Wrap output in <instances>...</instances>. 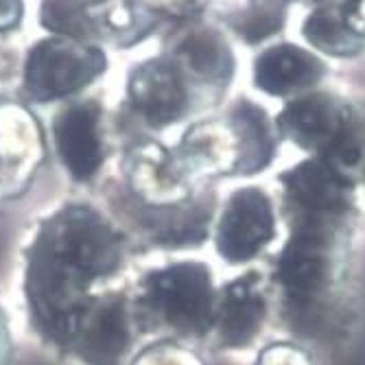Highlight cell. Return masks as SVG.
<instances>
[{"instance_id":"cell-1","label":"cell","mask_w":365,"mask_h":365,"mask_svg":"<svg viewBox=\"0 0 365 365\" xmlns=\"http://www.w3.org/2000/svg\"><path fill=\"white\" fill-rule=\"evenodd\" d=\"M289 237L272 262L278 315L295 337L335 341L356 315L354 269L361 208L282 215Z\"/></svg>"},{"instance_id":"cell-2","label":"cell","mask_w":365,"mask_h":365,"mask_svg":"<svg viewBox=\"0 0 365 365\" xmlns=\"http://www.w3.org/2000/svg\"><path fill=\"white\" fill-rule=\"evenodd\" d=\"M125 262L123 235L96 208L68 204L55 210L26 252L24 297L38 333L68 350L77 328L96 300L92 287Z\"/></svg>"},{"instance_id":"cell-3","label":"cell","mask_w":365,"mask_h":365,"mask_svg":"<svg viewBox=\"0 0 365 365\" xmlns=\"http://www.w3.org/2000/svg\"><path fill=\"white\" fill-rule=\"evenodd\" d=\"M212 269L202 260H180L149 272L138 282V317L180 337H206L215 324Z\"/></svg>"},{"instance_id":"cell-4","label":"cell","mask_w":365,"mask_h":365,"mask_svg":"<svg viewBox=\"0 0 365 365\" xmlns=\"http://www.w3.org/2000/svg\"><path fill=\"white\" fill-rule=\"evenodd\" d=\"M280 136L297 149L333 164L341 173L354 178L361 186V164L365 158V131L352 108L341 98L313 92L291 101L278 116Z\"/></svg>"},{"instance_id":"cell-5","label":"cell","mask_w":365,"mask_h":365,"mask_svg":"<svg viewBox=\"0 0 365 365\" xmlns=\"http://www.w3.org/2000/svg\"><path fill=\"white\" fill-rule=\"evenodd\" d=\"M278 239V208L260 186L232 190L215 227V250L227 264L256 260Z\"/></svg>"},{"instance_id":"cell-6","label":"cell","mask_w":365,"mask_h":365,"mask_svg":"<svg viewBox=\"0 0 365 365\" xmlns=\"http://www.w3.org/2000/svg\"><path fill=\"white\" fill-rule=\"evenodd\" d=\"M103 68L106 57L96 48L63 38L46 40L29 57L26 88L40 101H51L83 88Z\"/></svg>"},{"instance_id":"cell-7","label":"cell","mask_w":365,"mask_h":365,"mask_svg":"<svg viewBox=\"0 0 365 365\" xmlns=\"http://www.w3.org/2000/svg\"><path fill=\"white\" fill-rule=\"evenodd\" d=\"M267 315V280L260 272H245L217 291L212 330L223 348L245 350L262 335Z\"/></svg>"},{"instance_id":"cell-8","label":"cell","mask_w":365,"mask_h":365,"mask_svg":"<svg viewBox=\"0 0 365 365\" xmlns=\"http://www.w3.org/2000/svg\"><path fill=\"white\" fill-rule=\"evenodd\" d=\"M134 333L131 313L123 293L96 295L83 315L68 350L86 365H123Z\"/></svg>"},{"instance_id":"cell-9","label":"cell","mask_w":365,"mask_h":365,"mask_svg":"<svg viewBox=\"0 0 365 365\" xmlns=\"http://www.w3.org/2000/svg\"><path fill=\"white\" fill-rule=\"evenodd\" d=\"M55 147L66 171L77 182H90L103 164L98 138V108L81 103L63 110L55 120Z\"/></svg>"},{"instance_id":"cell-10","label":"cell","mask_w":365,"mask_h":365,"mask_svg":"<svg viewBox=\"0 0 365 365\" xmlns=\"http://www.w3.org/2000/svg\"><path fill=\"white\" fill-rule=\"evenodd\" d=\"M136 108L151 125H169L178 120L188 103L180 75L164 63H149L136 71L129 86Z\"/></svg>"},{"instance_id":"cell-11","label":"cell","mask_w":365,"mask_h":365,"mask_svg":"<svg viewBox=\"0 0 365 365\" xmlns=\"http://www.w3.org/2000/svg\"><path fill=\"white\" fill-rule=\"evenodd\" d=\"M324 75L322 61L309 51L295 46H276L256 61V86L272 96H287L315 86Z\"/></svg>"},{"instance_id":"cell-12","label":"cell","mask_w":365,"mask_h":365,"mask_svg":"<svg viewBox=\"0 0 365 365\" xmlns=\"http://www.w3.org/2000/svg\"><path fill=\"white\" fill-rule=\"evenodd\" d=\"M304 36L313 46L330 55H350V53H356L361 46L359 33H354L337 16L326 14V11L313 14L309 18L304 26Z\"/></svg>"},{"instance_id":"cell-13","label":"cell","mask_w":365,"mask_h":365,"mask_svg":"<svg viewBox=\"0 0 365 365\" xmlns=\"http://www.w3.org/2000/svg\"><path fill=\"white\" fill-rule=\"evenodd\" d=\"M256 365H315V363L307 348L291 341H276L260 350Z\"/></svg>"},{"instance_id":"cell-14","label":"cell","mask_w":365,"mask_h":365,"mask_svg":"<svg viewBox=\"0 0 365 365\" xmlns=\"http://www.w3.org/2000/svg\"><path fill=\"white\" fill-rule=\"evenodd\" d=\"M134 365H202L195 354L173 344H158L147 348Z\"/></svg>"},{"instance_id":"cell-15","label":"cell","mask_w":365,"mask_h":365,"mask_svg":"<svg viewBox=\"0 0 365 365\" xmlns=\"http://www.w3.org/2000/svg\"><path fill=\"white\" fill-rule=\"evenodd\" d=\"M188 59L192 63V68L202 75H219L223 73V55L221 48L215 44V40L210 38H202V40H192L190 51H188Z\"/></svg>"},{"instance_id":"cell-16","label":"cell","mask_w":365,"mask_h":365,"mask_svg":"<svg viewBox=\"0 0 365 365\" xmlns=\"http://www.w3.org/2000/svg\"><path fill=\"white\" fill-rule=\"evenodd\" d=\"M44 22L55 31L73 33V36H79L81 31L79 11L73 7V3H66V0H48L44 9Z\"/></svg>"},{"instance_id":"cell-17","label":"cell","mask_w":365,"mask_h":365,"mask_svg":"<svg viewBox=\"0 0 365 365\" xmlns=\"http://www.w3.org/2000/svg\"><path fill=\"white\" fill-rule=\"evenodd\" d=\"M20 18V0H0V29H9Z\"/></svg>"},{"instance_id":"cell-18","label":"cell","mask_w":365,"mask_h":365,"mask_svg":"<svg viewBox=\"0 0 365 365\" xmlns=\"http://www.w3.org/2000/svg\"><path fill=\"white\" fill-rule=\"evenodd\" d=\"M11 359V344H9V333H7V324L0 311V365H9Z\"/></svg>"}]
</instances>
